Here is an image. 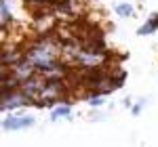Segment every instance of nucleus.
<instances>
[{
    "instance_id": "nucleus-8",
    "label": "nucleus",
    "mask_w": 158,
    "mask_h": 147,
    "mask_svg": "<svg viewBox=\"0 0 158 147\" xmlns=\"http://www.w3.org/2000/svg\"><path fill=\"white\" fill-rule=\"evenodd\" d=\"M141 107H143V101H141V103H137V105H133V116H139V111H141Z\"/></svg>"
},
{
    "instance_id": "nucleus-2",
    "label": "nucleus",
    "mask_w": 158,
    "mask_h": 147,
    "mask_svg": "<svg viewBox=\"0 0 158 147\" xmlns=\"http://www.w3.org/2000/svg\"><path fill=\"white\" fill-rule=\"evenodd\" d=\"M2 128L4 130H17V128H23L21 124V116H6L2 120Z\"/></svg>"
},
{
    "instance_id": "nucleus-5",
    "label": "nucleus",
    "mask_w": 158,
    "mask_h": 147,
    "mask_svg": "<svg viewBox=\"0 0 158 147\" xmlns=\"http://www.w3.org/2000/svg\"><path fill=\"white\" fill-rule=\"evenodd\" d=\"M116 13H118L120 17H131V15H133V6H131L129 2H120V4H116Z\"/></svg>"
},
{
    "instance_id": "nucleus-1",
    "label": "nucleus",
    "mask_w": 158,
    "mask_h": 147,
    "mask_svg": "<svg viewBox=\"0 0 158 147\" xmlns=\"http://www.w3.org/2000/svg\"><path fill=\"white\" fill-rule=\"evenodd\" d=\"M21 105H36V103H34L30 97H25L21 90H15V93H2V101H0L2 111L15 109V107H21Z\"/></svg>"
},
{
    "instance_id": "nucleus-9",
    "label": "nucleus",
    "mask_w": 158,
    "mask_h": 147,
    "mask_svg": "<svg viewBox=\"0 0 158 147\" xmlns=\"http://www.w3.org/2000/svg\"><path fill=\"white\" fill-rule=\"evenodd\" d=\"M154 17H156V23H158V15H154Z\"/></svg>"
},
{
    "instance_id": "nucleus-7",
    "label": "nucleus",
    "mask_w": 158,
    "mask_h": 147,
    "mask_svg": "<svg viewBox=\"0 0 158 147\" xmlns=\"http://www.w3.org/2000/svg\"><path fill=\"white\" fill-rule=\"evenodd\" d=\"M89 103H91L93 107H97V105H101V103H103V97H99V95H93V97H89Z\"/></svg>"
},
{
    "instance_id": "nucleus-3",
    "label": "nucleus",
    "mask_w": 158,
    "mask_h": 147,
    "mask_svg": "<svg viewBox=\"0 0 158 147\" xmlns=\"http://www.w3.org/2000/svg\"><path fill=\"white\" fill-rule=\"evenodd\" d=\"M72 113V107L68 105V103H61V105H57L55 109L51 111V120H59V118H68Z\"/></svg>"
},
{
    "instance_id": "nucleus-6",
    "label": "nucleus",
    "mask_w": 158,
    "mask_h": 147,
    "mask_svg": "<svg viewBox=\"0 0 158 147\" xmlns=\"http://www.w3.org/2000/svg\"><path fill=\"white\" fill-rule=\"evenodd\" d=\"M0 9H2V30H4V27H6V23L11 21V11H9L6 0H0Z\"/></svg>"
},
{
    "instance_id": "nucleus-4",
    "label": "nucleus",
    "mask_w": 158,
    "mask_h": 147,
    "mask_svg": "<svg viewBox=\"0 0 158 147\" xmlns=\"http://www.w3.org/2000/svg\"><path fill=\"white\" fill-rule=\"evenodd\" d=\"M156 27H158L156 17H152V19H148V23H146V25H141V27L137 30V34H139V36H148V34H152Z\"/></svg>"
}]
</instances>
